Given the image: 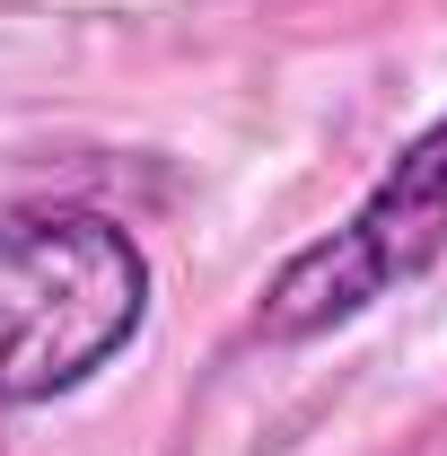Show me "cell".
Instances as JSON below:
<instances>
[{
    "label": "cell",
    "instance_id": "cell-1",
    "mask_svg": "<svg viewBox=\"0 0 447 456\" xmlns=\"http://www.w3.org/2000/svg\"><path fill=\"white\" fill-rule=\"evenodd\" d=\"M150 325L141 237L88 202L0 211V412L79 395Z\"/></svg>",
    "mask_w": 447,
    "mask_h": 456
},
{
    "label": "cell",
    "instance_id": "cell-2",
    "mask_svg": "<svg viewBox=\"0 0 447 456\" xmlns=\"http://www.w3.org/2000/svg\"><path fill=\"white\" fill-rule=\"evenodd\" d=\"M439 255H447V114L421 123V132L394 150L386 175L360 193V211H351L334 237L298 246L272 281H264L246 342L289 351V342L334 334L351 316H369L378 298L412 289Z\"/></svg>",
    "mask_w": 447,
    "mask_h": 456
}]
</instances>
